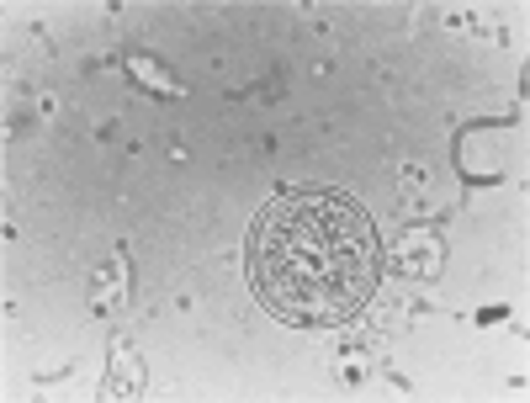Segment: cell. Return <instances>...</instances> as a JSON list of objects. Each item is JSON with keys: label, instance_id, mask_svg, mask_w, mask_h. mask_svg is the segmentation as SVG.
I'll use <instances>...</instances> for the list:
<instances>
[{"label": "cell", "instance_id": "cell-5", "mask_svg": "<svg viewBox=\"0 0 530 403\" xmlns=\"http://www.w3.org/2000/svg\"><path fill=\"white\" fill-rule=\"evenodd\" d=\"M334 361L345 366V377H361V366H366V345H350V340H340V350H334Z\"/></svg>", "mask_w": 530, "mask_h": 403}, {"label": "cell", "instance_id": "cell-6", "mask_svg": "<svg viewBox=\"0 0 530 403\" xmlns=\"http://www.w3.org/2000/svg\"><path fill=\"white\" fill-rule=\"evenodd\" d=\"M133 69H138V75H144V85H154L159 96H175V85H170V80H159V69H154L149 59H133Z\"/></svg>", "mask_w": 530, "mask_h": 403}, {"label": "cell", "instance_id": "cell-1", "mask_svg": "<svg viewBox=\"0 0 530 403\" xmlns=\"http://www.w3.org/2000/svg\"><path fill=\"white\" fill-rule=\"evenodd\" d=\"M382 244L366 207L340 191H287L250 229V287L297 329L350 324L377 297Z\"/></svg>", "mask_w": 530, "mask_h": 403}, {"label": "cell", "instance_id": "cell-2", "mask_svg": "<svg viewBox=\"0 0 530 403\" xmlns=\"http://www.w3.org/2000/svg\"><path fill=\"white\" fill-rule=\"evenodd\" d=\"M440 239L435 229H409L398 244V271L409 276V282H435V271H440Z\"/></svg>", "mask_w": 530, "mask_h": 403}, {"label": "cell", "instance_id": "cell-4", "mask_svg": "<svg viewBox=\"0 0 530 403\" xmlns=\"http://www.w3.org/2000/svg\"><path fill=\"white\" fill-rule=\"evenodd\" d=\"M122 271H128V260H122V255H117V260H112V271H106V276H101V292H96V308H112V303H117V297H122Z\"/></svg>", "mask_w": 530, "mask_h": 403}, {"label": "cell", "instance_id": "cell-3", "mask_svg": "<svg viewBox=\"0 0 530 403\" xmlns=\"http://www.w3.org/2000/svg\"><path fill=\"white\" fill-rule=\"evenodd\" d=\"M106 388H112L117 398L144 393V361L133 356V345H128V340H112V377H106Z\"/></svg>", "mask_w": 530, "mask_h": 403}]
</instances>
